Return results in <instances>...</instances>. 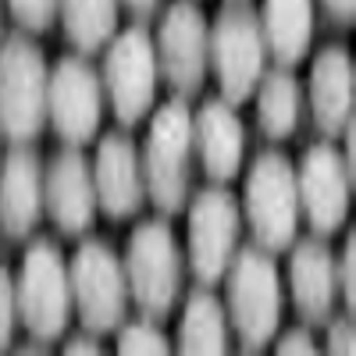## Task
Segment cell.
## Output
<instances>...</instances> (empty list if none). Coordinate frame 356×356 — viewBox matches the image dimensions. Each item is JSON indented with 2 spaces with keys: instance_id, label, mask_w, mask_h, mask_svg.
Returning <instances> with one entry per match:
<instances>
[{
  "instance_id": "obj_32",
  "label": "cell",
  "mask_w": 356,
  "mask_h": 356,
  "mask_svg": "<svg viewBox=\"0 0 356 356\" xmlns=\"http://www.w3.org/2000/svg\"><path fill=\"white\" fill-rule=\"evenodd\" d=\"M65 353H72V356H75V353H100V346H97V342H86V339H75V342H68Z\"/></svg>"
},
{
  "instance_id": "obj_4",
  "label": "cell",
  "mask_w": 356,
  "mask_h": 356,
  "mask_svg": "<svg viewBox=\"0 0 356 356\" xmlns=\"http://www.w3.org/2000/svg\"><path fill=\"white\" fill-rule=\"evenodd\" d=\"M15 303L25 332L33 339L50 342L65 332L72 317V285H68V264L57 243L40 239L25 253L15 282Z\"/></svg>"
},
{
  "instance_id": "obj_1",
  "label": "cell",
  "mask_w": 356,
  "mask_h": 356,
  "mask_svg": "<svg viewBox=\"0 0 356 356\" xmlns=\"http://www.w3.org/2000/svg\"><path fill=\"white\" fill-rule=\"evenodd\" d=\"M47 82V57L25 33H15L0 43V132L11 143L22 146L43 132Z\"/></svg>"
},
{
  "instance_id": "obj_3",
  "label": "cell",
  "mask_w": 356,
  "mask_h": 356,
  "mask_svg": "<svg viewBox=\"0 0 356 356\" xmlns=\"http://www.w3.org/2000/svg\"><path fill=\"white\" fill-rule=\"evenodd\" d=\"M228 317L243 349H260L278 335L282 282L267 250H243L228 264Z\"/></svg>"
},
{
  "instance_id": "obj_17",
  "label": "cell",
  "mask_w": 356,
  "mask_h": 356,
  "mask_svg": "<svg viewBox=\"0 0 356 356\" xmlns=\"http://www.w3.org/2000/svg\"><path fill=\"white\" fill-rule=\"evenodd\" d=\"M43 214V168L33 150H11L0 168V232L22 239Z\"/></svg>"
},
{
  "instance_id": "obj_21",
  "label": "cell",
  "mask_w": 356,
  "mask_h": 356,
  "mask_svg": "<svg viewBox=\"0 0 356 356\" xmlns=\"http://www.w3.org/2000/svg\"><path fill=\"white\" fill-rule=\"evenodd\" d=\"M178 349L182 353H225L228 349V314L218 296L193 292L178 324Z\"/></svg>"
},
{
  "instance_id": "obj_30",
  "label": "cell",
  "mask_w": 356,
  "mask_h": 356,
  "mask_svg": "<svg viewBox=\"0 0 356 356\" xmlns=\"http://www.w3.org/2000/svg\"><path fill=\"white\" fill-rule=\"evenodd\" d=\"M324 8H328L342 25H349L353 22V11H356V0H324Z\"/></svg>"
},
{
  "instance_id": "obj_29",
  "label": "cell",
  "mask_w": 356,
  "mask_h": 356,
  "mask_svg": "<svg viewBox=\"0 0 356 356\" xmlns=\"http://www.w3.org/2000/svg\"><path fill=\"white\" fill-rule=\"evenodd\" d=\"M278 353H285V356H307V353H317V349H314L310 332L292 328V332H285V335L278 339Z\"/></svg>"
},
{
  "instance_id": "obj_9",
  "label": "cell",
  "mask_w": 356,
  "mask_h": 356,
  "mask_svg": "<svg viewBox=\"0 0 356 356\" xmlns=\"http://www.w3.org/2000/svg\"><path fill=\"white\" fill-rule=\"evenodd\" d=\"M107 100L114 107V118L122 125H136L154 107L157 93V47L143 25L125 29L114 36L107 61H104V82Z\"/></svg>"
},
{
  "instance_id": "obj_23",
  "label": "cell",
  "mask_w": 356,
  "mask_h": 356,
  "mask_svg": "<svg viewBox=\"0 0 356 356\" xmlns=\"http://www.w3.org/2000/svg\"><path fill=\"white\" fill-rule=\"evenodd\" d=\"M61 22L75 50L93 54L107 47L118 25V0H61Z\"/></svg>"
},
{
  "instance_id": "obj_7",
  "label": "cell",
  "mask_w": 356,
  "mask_h": 356,
  "mask_svg": "<svg viewBox=\"0 0 356 356\" xmlns=\"http://www.w3.org/2000/svg\"><path fill=\"white\" fill-rule=\"evenodd\" d=\"M264 36H260V18L250 8L232 4L218 15L211 29L207 57L221 82V93L228 104H243L257 89L264 75Z\"/></svg>"
},
{
  "instance_id": "obj_13",
  "label": "cell",
  "mask_w": 356,
  "mask_h": 356,
  "mask_svg": "<svg viewBox=\"0 0 356 356\" xmlns=\"http://www.w3.org/2000/svg\"><path fill=\"white\" fill-rule=\"evenodd\" d=\"M296 193H300V207L307 211V221L317 235L342 228L349 214L353 178L335 146L317 143L303 154V164L296 171Z\"/></svg>"
},
{
  "instance_id": "obj_27",
  "label": "cell",
  "mask_w": 356,
  "mask_h": 356,
  "mask_svg": "<svg viewBox=\"0 0 356 356\" xmlns=\"http://www.w3.org/2000/svg\"><path fill=\"white\" fill-rule=\"evenodd\" d=\"M335 275H339V289H342V303L353 310V303H356V239L353 235L342 246V260H335Z\"/></svg>"
},
{
  "instance_id": "obj_20",
  "label": "cell",
  "mask_w": 356,
  "mask_h": 356,
  "mask_svg": "<svg viewBox=\"0 0 356 356\" xmlns=\"http://www.w3.org/2000/svg\"><path fill=\"white\" fill-rule=\"evenodd\" d=\"M260 36L278 65L303 61L314 36V0H264Z\"/></svg>"
},
{
  "instance_id": "obj_25",
  "label": "cell",
  "mask_w": 356,
  "mask_h": 356,
  "mask_svg": "<svg viewBox=\"0 0 356 356\" xmlns=\"http://www.w3.org/2000/svg\"><path fill=\"white\" fill-rule=\"evenodd\" d=\"M8 4H11V15L18 18L22 29H29V33H43V29H50V22L57 18L61 0H8Z\"/></svg>"
},
{
  "instance_id": "obj_6",
  "label": "cell",
  "mask_w": 356,
  "mask_h": 356,
  "mask_svg": "<svg viewBox=\"0 0 356 356\" xmlns=\"http://www.w3.org/2000/svg\"><path fill=\"white\" fill-rule=\"evenodd\" d=\"M246 218L260 250H285L296 239L300 225V193L296 168L282 154H260L246 178Z\"/></svg>"
},
{
  "instance_id": "obj_8",
  "label": "cell",
  "mask_w": 356,
  "mask_h": 356,
  "mask_svg": "<svg viewBox=\"0 0 356 356\" xmlns=\"http://www.w3.org/2000/svg\"><path fill=\"white\" fill-rule=\"evenodd\" d=\"M72 285V307L79 310L89 332H111L122 324L129 303V282L125 267L104 243H82L68 267Z\"/></svg>"
},
{
  "instance_id": "obj_16",
  "label": "cell",
  "mask_w": 356,
  "mask_h": 356,
  "mask_svg": "<svg viewBox=\"0 0 356 356\" xmlns=\"http://www.w3.org/2000/svg\"><path fill=\"white\" fill-rule=\"evenodd\" d=\"M356 72L346 47H324L310 65V111L321 132L339 136L353 118Z\"/></svg>"
},
{
  "instance_id": "obj_12",
  "label": "cell",
  "mask_w": 356,
  "mask_h": 356,
  "mask_svg": "<svg viewBox=\"0 0 356 356\" xmlns=\"http://www.w3.org/2000/svg\"><path fill=\"white\" fill-rule=\"evenodd\" d=\"M207 43H211V29H207L203 11L193 0H175L157 36V65L178 93H200L207 68H211Z\"/></svg>"
},
{
  "instance_id": "obj_18",
  "label": "cell",
  "mask_w": 356,
  "mask_h": 356,
  "mask_svg": "<svg viewBox=\"0 0 356 356\" xmlns=\"http://www.w3.org/2000/svg\"><path fill=\"white\" fill-rule=\"evenodd\" d=\"M193 146L200 150L203 171L214 182H228L243 168V122L228 100H207L193 118Z\"/></svg>"
},
{
  "instance_id": "obj_15",
  "label": "cell",
  "mask_w": 356,
  "mask_h": 356,
  "mask_svg": "<svg viewBox=\"0 0 356 356\" xmlns=\"http://www.w3.org/2000/svg\"><path fill=\"white\" fill-rule=\"evenodd\" d=\"M93 186H97V207H104L111 218H132L143 207L146 196L143 161L129 136L111 132L107 139H100L93 161Z\"/></svg>"
},
{
  "instance_id": "obj_26",
  "label": "cell",
  "mask_w": 356,
  "mask_h": 356,
  "mask_svg": "<svg viewBox=\"0 0 356 356\" xmlns=\"http://www.w3.org/2000/svg\"><path fill=\"white\" fill-rule=\"evenodd\" d=\"M15 321H18V303H15V282L8 267H0V353L15 339Z\"/></svg>"
},
{
  "instance_id": "obj_14",
  "label": "cell",
  "mask_w": 356,
  "mask_h": 356,
  "mask_svg": "<svg viewBox=\"0 0 356 356\" xmlns=\"http://www.w3.org/2000/svg\"><path fill=\"white\" fill-rule=\"evenodd\" d=\"M43 203L65 235H82L97 218L93 168L79 150H61L43 175Z\"/></svg>"
},
{
  "instance_id": "obj_19",
  "label": "cell",
  "mask_w": 356,
  "mask_h": 356,
  "mask_svg": "<svg viewBox=\"0 0 356 356\" xmlns=\"http://www.w3.org/2000/svg\"><path fill=\"white\" fill-rule=\"evenodd\" d=\"M289 282H292V300L310 324L328 321L339 300V275H335V257L321 239H307L296 246L289 264Z\"/></svg>"
},
{
  "instance_id": "obj_5",
  "label": "cell",
  "mask_w": 356,
  "mask_h": 356,
  "mask_svg": "<svg viewBox=\"0 0 356 356\" xmlns=\"http://www.w3.org/2000/svg\"><path fill=\"white\" fill-rule=\"evenodd\" d=\"M122 267L136 307L146 317H168L182 285V257H178V243L168 221H143L132 232Z\"/></svg>"
},
{
  "instance_id": "obj_2",
  "label": "cell",
  "mask_w": 356,
  "mask_h": 356,
  "mask_svg": "<svg viewBox=\"0 0 356 356\" xmlns=\"http://www.w3.org/2000/svg\"><path fill=\"white\" fill-rule=\"evenodd\" d=\"M143 182L164 214L182 211L193 189V111L182 100L164 104L146 136Z\"/></svg>"
},
{
  "instance_id": "obj_31",
  "label": "cell",
  "mask_w": 356,
  "mask_h": 356,
  "mask_svg": "<svg viewBox=\"0 0 356 356\" xmlns=\"http://www.w3.org/2000/svg\"><path fill=\"white\" fill-rule=\"evenodd\" d=\"M122 4H125L129 11H136V15H146V11L157 8V0H122Z\"/></svg>"
},
{
  "instance_id": "obj_22",
  "label": "cell",
  "mask_w": 356,
  "mask_h": 356,
  "mask_svg": "<svg viewBox=\"0 0 356 356\" xmlns=\"http://www.w3.org/2000/svg\"><path fill=\"white\" fill-rule=\"evenodd\" d=\"M264 82L257 93V118L260 129L271 139H289L300 125V82H296L289 72H271L260 75Z\"/></svg>"
},
{
  "instance_id": "obj_10",
  "label": "cell",
  "mask_w": 356,
  "mask_h": 356,
  "mask_svg": "<svg viewBox=\"0 0 356 356\" xmlns=\"http://www.w3.org/2000/svg\"><path fill=\"white\" fill-rule=\"evenodd\" d=\"M47 118L54 132L72 146L89 143L100 132L104 86L82 57H61L47 82Z\"/></svg>"
},
{
  "instance_id": "obj_24",
  "label": "cell",
  "mask_w": 356,
  "mask_h": 356,
  "mask_svg": "<svg viewBox=\"0 0 356 356\" xmlns=\"http://www.w3.org/2000/svg\"><path fill=\"white\" fill-rule=\"evenodd\" d=\"M118 353H125V356H132V353L161 356V353H168V339H164V332L157 328V324H150V321L129 324V328L118 335Z\"/></svg>"
},
{
  "instance_id": "obj_11",
  "label": "cell",
  "mask_w": 356,
  "mask_h": 356,
  "mask_svg": "<svg viewBox=\"0 0 356 356\" xmlns=\"http://www.w3.org/2000/svg\"><path fill=\"white\" fill-rule=\"evenodd\" d=\"M239 243V203L225 189H203L189 207V264L203 285L225 278Z\"/></svg>"
},
{
  "instance_id": "obj_28",
  "label": "cell",
  "mask_w": 356,
  "mask_h": 356,
  "mask_svg": "<svg viewBox=\"0 0 356 356\" xmlns=\"http://www.w3.org/2000/svg\"><path fill=\"white\" fill-rule=\"evenodd\" d=\"M328 353H339V356H353V353H356L353 324H349V321H335L332 328H328Z\"/></svg>"
}]
</instances>
